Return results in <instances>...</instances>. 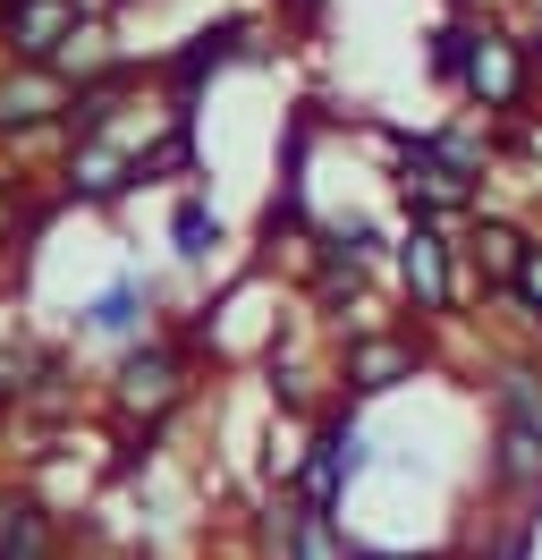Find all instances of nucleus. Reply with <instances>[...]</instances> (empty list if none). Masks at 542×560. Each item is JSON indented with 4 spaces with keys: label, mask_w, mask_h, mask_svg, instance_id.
Returning a JSON list of instances; mask_svg holds the SVG:
<instances>
[{
    "label": "nucleus",
    "mask_w": 542,
    "mask_h": 560,
    "mask_svg": "<svg viewBox=\"0 0 542 560\" xmlns=\"http://www.w3.org/2000/svg\"><path fill=\"white\" fill-rule=\"evenodd\" d=\"M458 103L483 110V119H526L542 110V85H534V51H526V18L500 9V0H483L467 9V85H458Z\"/></svg>",
    "instance_id": "obj_4"
},
{
    "label": "nucleus",
    "mask_w": 542,
    "mask_h": 560,
    "mask_svg": "<svg viewBox=\"0 0 542 560\" xmlns=\"http://www.w3.org/2000/svg\"><path fill=\"white\" fill-rule=\"evenodd\" d=\"M440 9H483V0H440Z\"/></svg>",
    "instance_id": "obj_27"
},
{
    "label": "nucleus",
    "mask_w": 542,
    "mask_h": 560,
    "mask_svg": "<svg viewBox=\"0 0 542 560\" xmlns=\"http://www.w3.org/2000/svg\"><path fill=\"white\" fill-rule=\"evenodd\" d=\"M136 137L144 128H102V137H60L43 162V187L68 212H119L136 196Z\"/></svg>",
    "instance_id": "obj_7"
},
{
    "label": "nucleus",
    "mask_w": 542,
    "mask_h": 560,
    "mask_svg": "<svg viewBox=\"0 0 542 560\" xmlns=\"http://www.w3.org/2000/svg\"><path fill=\"white\" fill-rule=\"evenodd\" d=\"M102 9H110V18H119V26H128V18H136V0H102Z\"/></svg>",
    "instance_id": "obj_24"
},
{
    "label": "nucleus",
    "mask_w": 542,
    "mask_h": 560,
    "mask_svg": "<svg viewBox=\"0 0 542 560\" xmlns=\"http://www.w3.org/2000/svg\"><path fill=\"white\" fill-rule=\"evenodd\" d=\"M9 501H17V485H9V476H0V526H9Z\"/></svg>",
    "instance_id": "obj_25"
},
{
    "label": "nucleus",
    "mask_w": 542,
    "mask_h": 560,
    "mask_svg": "<svg viewBox=\"0 0 542 560\" xmlns=\"http://www.w3.org/2000/svg\"><path fill=\"white\" fill-rule=\"evenodd\" d=\"M153 323H162V289H153L144 272H119V280H102L94 298L68 315V349H102L110 357V349H128V340H144Z\"/></svg>",
    "instance_id": "obj_11"
},
{
    "label": "nucleus",
    "mask_w": 542,
    "mask_h": 560,
    "mask_svg": "<svg viewBox=\"0 0 542 560\" xmlns=\"http://www.w3.org/2000/svg\"><path fill=\"white\" fill-rule=\"evenodd\" d=\"M297 246H305V264H297V306L322 323L331 340L381 315V289H373V272H381V264H365V255H347V246H331V238H314V230H305Z\"/></svg>",
    "instance_id": "obj_9"
},
{
    "label": "nucleus",
    "mask_w": 542,
    "mask_h": 560,
    "mask_svg": "<svg viewBox=\"0 0 542 560\" xmlns=\"http://www.w3.org/2000/svg\"><path fill=\"white\" fill-rule=\"evenodd\" d=\"M43 171H26V162H0V264H17L43 230H51V212H68L51 187H34Z\"/></svg>",
    "instance_id": "obj_15"
},
{
    "label": "nucleus",
    "mask_w": 542,
    "mask_h": 560,
    "mask_svg": "<svg viewBox=\"0 0 542 560\" xmlns=\"http://www.w3.org/2000/svg\"><path fill=\"white\" fill-rule=\"evenodd\" d=\"M203 365H212V357H203V340L178 315L153 323L144 340H128V349L102 357V374H94L102 424H110V433H169V424L196 408Z\"/></svg>",
    "instance_id": "obj_1"
},
{
    "label": "nucleus",
    "mask_w": 542,
    "mask_h": 560,
    "mask_svg": "<svg viewBox=\"0 0 542 560\" xmlns=\"http://www.w3.org/2000/svg\"><path fill=\"white\" fill-rule=\"evenodd\" d=\"M119 60H128V43H119V18H110V9H94V18H85V26L60 43V60H51V69L76 85V77H102V69H119Z\"/></svg>",
    "instance_id": "obj_18"
},
{
    "label": "nucleus",
    "mask_w": 542,
    "mask_h": 560,
    "mask_svg": "<svg viewBox=\"0 0 542 560\" xmlns=\"http://www.w3.org/2000/svg\"><path fill=\"white\" fill-rule=\"evenodd\" d=\"M162 238H169V264H178V272H221V264H229V212L212 205V187H203V178L169 196Z\"/></svg>",
    "instance_id": "obj_13"
},
{
    "label": "nucleus",
    "mask_w": 542,
    "mask_h": 560,
    "mask_svg": "<svg viewBox=\"0 0 542 560\" xmlns=\"http://www.w3.org/2000/svg\"><path fill=\"white\" fill-rule=\"evenodd\" d=\"M119 560H144V552H119Z\"/></svg>",
    "instance_id": "obj_28"
},
{
    "label": "nucleus",
    "mask_w": 542,
    "mask_h": 560,
    "mask_svg": "<svg viewBox=\"0 0 542 560\" xmlns=\"http://www.w3.org/2000/svg\"><path fill=\"white\" fill-rule=\"evenodd\" d=\"M68 85L51 60H0V162H26V153H51L68 137Z\"/></svg>",
    "instance_id": "obj_8"
},
{
    "label": "nucleus",
    "mask_w": 542,
    "mask_h": 560,
    "mask_svg": "<svg viewBox=\"0 0 542 560\" xmlns=\"http://www.w3.org/2000/svg\"><path fill=\"white\" fill-rule=\"evenodd\" d=\"M433 374H440L433 323H415V315H373V323L331 340V383L356 408H373V399H390L406 383H433Z\"/></svg>",
    "instance_id": "obj_3"
},
{
    "label": "nucleus",
    "mask_w": 542,
    "mask_h": 560,
    "mask_svg": "<svg viewBox=\"0 0 542 560\" xmlns=\"http://www.w3.org/2000/svg\"><path fill=\"white\" fill-rule=\"evenodd\" d=\"M508 323H517V340H534L542 349V230H534V246H526V264H517V280H508L500 298H492Z\"/></svg>",
    "instance_id": "obj_20"
},
{
    "label": "nucleus",
    "mask_w": 542,
    "mask_h": 560,
    "mask_svg": "<svg viewBox=\"0 0 542 560\" xmlns=\"http://www.w3.org/2000/svg\"><path fill=\"white\" fill-rule=\"evenodd\" d=\"M102 0H0V60H60V43Z\"/></svg>",
    "instance_id": "obj_14"
},
{
    "label": "nucleus",
    "mask_w": 542,
    "mask_h": 560,
    "mask_svg": "<svg viewBox=\"0 0 542 560\" xmlns=\"http://www.w3.org/2000/svg\"><path fill=\"white\" fill-rule=\"evenodd\" d=\"M373 476V424L356 399H331L322 417L297 433V458H288V485L314 501V510H347V492Z\"/></svg>",
    "instance_id": "obj_6"
},
{
    "label": "nucleus",
    "mask_w": 542,
    "mask_h": 560,
    "mask_svg": "<svg viewBox=\"0 0 542 560\" xmlns=\"http://www.w3.org/2000/svg\"><path fill=\"white\" fill-rule=\"evenodd\" d=\"M390 298H399L415 323H467V306H483L467 280V255H458V221H433V212H399V238H390Z\"/></svg>",
    "instance_id": "obj_2"
},
{
    "label": "nucleus",
    "mask_w": 542,
    "mask_h": 560,
    "mask_svg": "<svg viewBox=\"0 0 542 560\" xmlns=\"http://www.w3.org/2000/svg\"><path fill=\"white\" fill-rule=\"evenodd\" d=\"M322 18H331V0H271V26L280 35H314Z\"/></svg>",
    "instance_id": "obj_22"
},
{
    "label": "nucleus",
    "mask_w": 542,
    "mask_h": 560,
    "mask_svg": "<svg viewBox=\"0 0 542 560\" xmlns=\"http://www.w3.org/2000/svg\"><path fill=\"white\" fill-rule=\"evenodd\" d=\"M517 18H526V51H534V85H542V0H526Z\"/></svg>",
    "instance_id": "obj_23"
},
{
    "label": "nucleus",
    "mask_w": 542,
    "mask_h": 560,
    "mask_svg": "<svg viewBox=\"0 0 542 560\" xmlns=\"http://www.w3.org/2000/svg\"><path fill=\"white\" fill-rule=\"evenodd\" d=\"M526 246H534V230H526L517 212H500V205H474L467 221H458V255H467V280H474V298H483V306L517 280Z\"/></svg>",
    "instance_id": "obj_12"
},
{
    "label": "nucleus",
    "mask_w": 542,
    "mask_h": 560,
    "mask_svg": "<svg viewBox=\"0 0 542 560\" xmlns=\"http://www.w3.org/2000/svg\"><path fill=\"white\" fill-rule=\"evenodd\" d=\"M424 77H433V94L458 103V85H467V9H440L424 26Z\"/></svg>",
    "instance_id": "obj_19"
},
{
    "label": "nucleus",
    "mask_w": 542,
    "mask_h": 560,
    "mask_svg": "<svg viewBox=\"0 0 542 560\" xmlns=\"http://www.w3.org/2000/svg\"><path fill=\"white\" fill-rule=\"evenodd\" d=\"M246 552L255 560H365V535L339 510H314L288 476H263V492L246 501Z\"/></svg>",
    "instance_id": "obj_5"
},
{
    "label": "nucleus",
    "mask_w": 542,
    "mask_h": 560,
    "mask_svg": "<svg viewBox=\"0 0 542 560\" xmlns=\"http://www.w3.org/2000/svg\"><path fill=\"white\" fill-rule=\"evenodd\" d=\"M365 560H415V552H381V544H365Z\"/></svg>",
    "instance_id": "obj_26"
},
{
    "label": "nucleus",
    "mask_w": 542,
    "mask_h": 560,
    "mask_svg": "<svg viewBox=\"0 0 542 560\" xmlns=\"http://www.w3.org/2000/svg\"><path fill=\"white\" fill-rule=\"evenodd\" d=\"M381 144H390V153H381V178H390V196H399V212H433V221H467L474 205H492V196H474L467 178H458L449 162H440L424 128H415V137H399V128H390Z\"/></svg>",
    "instance_id": "obj_10"
},
{
    "label": "nucleus",
    "mask_w": 542,
    "mask_h": 560,
    "mask_svg": "<svg viewBox=\"0 0 542 560\" xmlns=\"http://www.w3.org/2000/svg\"><path fill=\"white\" fill-rule=\"evenodd\" d=\"M534 544H542V510H500L492 501V518L467 526L449 560H534Z\"/></svg>",
    "instance_id": "obj_17"
},
{
    "label": "nucleus",
    "mask_w": 542,
    "mask_h": 560,
    "mask_svg": "<svg viewBox=\"0 0 542 560\" xmlns=\"http://www.w3.org/2000/svg\"><path fill=\"white\" fill-rule=\"evenodd\" d=\"M68 552H76V526H68L51 501H34V492L17 485L9 526H0V560H68Z\"/></svg>",
    "instance_id": "obj_16"
},
{
    "label": "nucleus",
    "mask_w": 542,
    "mask_h": 560,
    "mask_svg": "<svg viewBox=\"0 0 542 560\" xmlns=\"http://www.w3.org/2000/svg\"><path fill=\"white\" fill-rule=\"evenodd\" d=\"M34 365H43V340H0V433L26 417V399H34Z\"/></svg>",
    "instance_id": "obj_21"
}]
</instances>
